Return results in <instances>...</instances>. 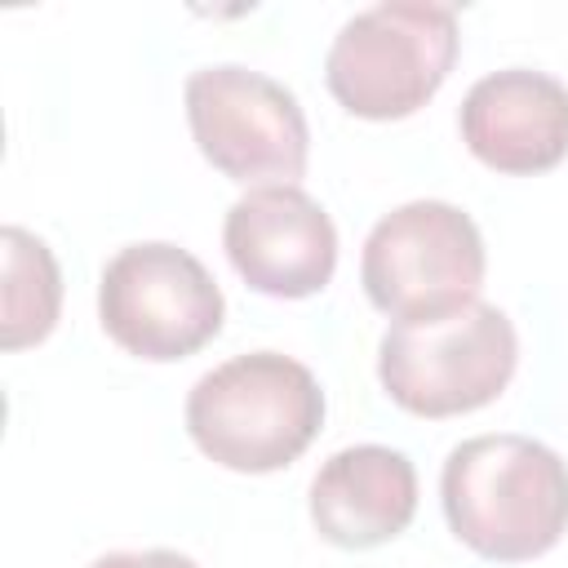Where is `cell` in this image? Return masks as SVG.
Masks as SVG:
<instances>
[{
  "mask_svg": "<svg viewBox=\"0 0 568 568\" xmlns=\"http://www.w3.org/2000/svg\"><path fill=\"white\" fill-rule=\"evenodd\" d=\"M98 320L124 355L173 364L222 333L226 297L195 253L169 240H142L102 266Z\"/></svg>",
  "mask_w": 568,
  "mask_h": 568,
  "instance_id": "6",
  "label": "cell"
},
{
  "mask_svg": "<svg viewBox=\"0 0 568 568\" xmlns=\"http://www.w3.org/2000/svg\"><path fill=\"white\" fill-rule=\"evenodd\" d=\"M222 248L240 280L266 297H311L337 271V226L302 186H253L222 222Z\"/></svg>",
  "mask_w": 568,
  "mask_h": 568,
  "instance_id": "8",
  "label": "cell"
},
{
  "mask_svg": "<svg viewBox=\"0 0 568 568\" xmlns=\"http://www.w3.org/2000/svg\"><path fill=\"white\" fill-rule=\"evenodd\" d=\"M457 44L448 4L382 0L342 22L324 58V84L359 120H404L444 89Z\"/></svg>",
  "mask_w": 568,
  "mask_h": 568,
  "instance_id": "3",
  "label": "cell"
},
{
  "mask_svg": "<svg viewBox=\"0 0 568 568\" xmlns=\"http://www.w3.org/2000/svg\"><path fill=\"white\" fill-rule=\"evenodd\" d=\"M89 568H200V564L182 550H111L98 555Z\"/></svg>",
  "mask_w": 568,
  "mask_h": 568,
  "instance_id": "12",
  "label": "cell"
},
{
  "mask_svg": "<svg viewBox=\"0 0 568 568\" xmlns=\"http://www.w3.org/2000/svg\"><path fill=\"white\" fill-rule=\"evenodd\" d=\"M453 537L493 564H524L568 532V462L532 435L462 439L439 475Z\"/></svg>",
  "mask_w": 568,
  "mask_h": 568,
  "instance_id": "1",
  "label": "cell"
},
{
  "mask_svg": "<svg viewBox=\"0 0 568 568\" xmlns=\"http://www.w3.org/2000/svg\"><path fill=\"white\" fill-rule=\"evenodd\" d=\"M417 515V470L399 448H337L311 479V524L328 546L373 550L395 541Z\"/></svg>",
  "mask_w": 568,
  "mask_h": 568,
  "instance_id": "10",
  "label": "cell"
},
{
  "mask_svg": "<svg viewBox=\"0 0 568 568\" xmlns=\"http://www.w3.org/2000/svg\"><path fill=\"white\" fill-rule=\"evenodd\" d=\"M186 124L200 155L231 182L297 186L311 160L306 111L280 80L217 62L186 75Z\"/></svg>",
  "mask_w": 568,
  "mask_h": 568,
  "instance_id": "7",
  "label": "cell"
},
{
  "mask_svg": "<svg viewBox=\"0 0 568 568\" xmlns=\"http://www.w3.org/2000/svg\"><path fill=\"white\" fill-rule=\"evenodd\" d=\"M519 364V333L493 302L439 320L390 324L377 342V382L404 413L457 417L493 404Z\"/></svg>",
  "mask_w": 568,
  "mask_h": 568,
  "instance_id": "4",
  "label": "cell"
},
{
  "mask_svg": "<svg viewBox=\"0 0 568 568\" xmlns=\"http://www.w3.org/2000/svg\"><path fill=\"white\" fill-rule=\"evenodd\" d=\"M466 151L497 173H546L568 160V84L550 71L506 67L470 84L457 106Z\"/></svg>",
  "mask_w": 568,
  "mask_h": 568,
  "instance_id": "9",
  "label": "cell"
},
{
  "mask_svg": "<svg viewBox=\"0 0 568 568\" xmlns=\"http://www.w3.org/2000/svg\"><path fill=\"white\" fill-rule=\"evenodd\" d=\"M324 426V390L306 364L280 351H248L209 368L186 395V435L235 470L271 475L293 466Z\"/></svg>",
  "mask_w": 568,
  "mask_h": 568,
  "instance_id": "2",
  "label": "cell"
},
{
  "mask_svg": "<svg viewBox=\"0 0 568 568\" xmlns=\"http://www.w3.org/2000/svg\"><path fill=\"white\" fill-rule=\"evenodd\" d=\"M484 271V235L475 217L448 200H408L390 209L359 253L364 293L395 324L439 320L479 302Z\"/></svg>",
  "mask_w": 568,
  "mask_h": 568,
  "instance_id": "5",
  "label": "cell"
},
{
  "mask_svg": "<svg viewBox=\"0 0 568 568\" xmlns=\"http://www.w3.org/2000/svg\"><path fill=\"white\" fill-rule=\"evenodd\" d=\"M0 248H4L0 346L22 351L53 333L58 311H62V271H58L53 248L22 226H4Z\"/></svg>",
  "mask_w": 568,
  "mask_h": 568,
  "instance_id": "11",
  "label": "cell"
}]
</instances>
